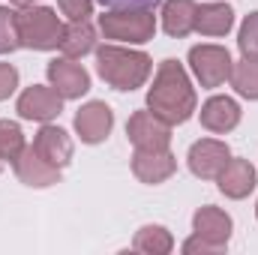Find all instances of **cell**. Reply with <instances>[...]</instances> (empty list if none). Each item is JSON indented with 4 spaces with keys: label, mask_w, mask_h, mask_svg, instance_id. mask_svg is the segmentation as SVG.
I'll return each instance as SVG.
<instances>
[{
    "label": "cell",
    "mask_w": 258,
    "mask_h": 255,
    "mask_svg": "<svg viewBox=\"0 0 258 255\" xmlns=\"http://www.w3.org/2000/svg\"><path fill=\"white\" fill-rule=\"evenodd\" d=\"M147 108L171 126L186 123L195 114V108H198L195 87L189 81V72L174 57H168V60H162L156 66L153 87L147 90Z\"/></svg>",
    "instance_id": "6da1fadb"
},
{
    "label": "cell",
    "mask_w": 258,
    "mask_h": 255,
    "mask_svg": "<svg viewBox=\"0 0 258 255\" xmlns=\"http://www.w3.org/2000/svg\"><path fill=\"white\" fill-rule=\"evenodd\" d=\"M96 72H99V78L108 87L132 93V90L144 87V81L150 78L153 60L144 51H135V48H123V45L108 42V45L96 48Z\"/></svg>",
    "instance_id": "7a4b0ae2"
},
{
    "label": "cell",
    "mask_w": 258,
    "mask_h": 255,
    "mask_svg": "<svg viewBox=\"0 0 258 255\" xmlns=\"http://www.w3.org/2000/svg\"><path fill=\"white\" fill-rule=\"evenodd\" d=\"M15 27H18L21 48H30V51H54V48H60L63 21L48 6H33V3L21 6L15 12Z\"/></svg>",
    "instance_id": "3957f363"
},
{
    "label": "cell",
    "mask_w": 258,
    "mask_h": 255,
    "mask_svg": "<svg viewBox=\"0 0 258 255\" xmlns=\"http://www.w3.org/2000/svg\"><path fill=\"white\" fill-rule=\"evenodd\" d=\"M99 30L111 42L144 45L156 36V15L150 9H108L99 15Z\"/></svg>",
    "instance_id": "277c9868"
},
{
    "label": "cell",
    "mask_w": 258,
    "mask_h": 255,
    "mask_svg": "<svg viewBox=\"0 0 258 255\" xmlns=\"http://www.w3.org/2000/svg\"><path fill=\"white\" fill-rule=\"evenodd\" d=\"M231 54L228 48L222 45H192L189 48V69L198 78L201 87L213 90V87H222L228 78H231Z\"/></svg>",
    "instance_id": "5b68a950"
},
{
    "label": "cell",
    "mask_w": 258,
    "mask_h": 255,
    "mask_svg": "<svg viewBox=\"0 0 258 255\" xmlns=\"http://www.w3.org/2000/svg\"><path fill=\"white\" fill-rule=\"evenodd\" d=\"M126 138L135 150H168L171 147V123L156 117L150 108L135 111L126 123Z\"/></svg>",
    "instance_id": "8992f818"
},
{
    "label": "cell",
    "mask_w": 258,
    "mask_h": 255,
    "mask_svg": "<svg viewBox=\"0 0 258 255\" xmlns=\"http://www.w3.org/2000/svg\"><path fill=\"white\" fill-rule=\"evenodd\" d=\"M15 111L21 120H36V123H51L60 111H63V96L48 84H33L27 87L18 102H15Z\"/></svg>",
    "instance_id": "52a82bcc"
},
{
    "label": "cell",
    "mask_w": 258,
    "mask_h": 255,
    "mask_svg": "<svg viewBox=\"0 0 258 255\" xmlns=\"http://www.w3.org/2000/svg\"><path fill=\"white\" fill-rule=\"evenodd\" d=\"M228 159H231V150L219 138H201V141H195L192 147H189V153H186L189 171H192L195 177H201V180H216Z\"/></svg>",
    "instance_id": "ba28073f"
},
{
    "label": "cell",
    "mask_w": 258,
    "mask_h": 255,
    "mask_svg": "<svg viewBox=\"0 0 258 255\" xmlns=\"http://www.w3.org/2000/svg\"><path fill=\"white\" fill-rule=\"evenodd\" d=\"M12 168H15V177L30 189H48V186L60 183V171H63V168L51 165L48 159H42L36 153V147H24L18 153V159L12 162Z\"/></svg>",
    "instance_id": "9c48e42d"
},
{
    "label": "cell",
    "mask_w": 258,
    "mask_h": 255,
    "mask_svg": "<svg viewBox=\"0 0 258 255\" xmlns=\"http://www.w3.org/2000/svg\"><path fill=\"white\" fill-rule=\"evenodd\" d=\"M111 129H114V111L105 102L93 99V102H87V105L78 108V114H75V132H78V138L84 144H102L111 135Z\"/></svg>",
    "instance_id": "30bf717a"
},
{
    "label": "cell",
    "mask_w": 258,
    "mask_h": 255,
    "mask_svg": "<svg viewBox=\"0 0 258 255\" xmlns=\"http://www.w3.org/2000/svg\"><path fill=\"white\" fill-rule=\"evenodd\" d=\"M45 75H48V84L63 96V99H81L87 90H90V75L81 63H72L69 57L60 60H51L45 66Z\"/></svg>",
    "instance_id": "8fae6325"
},
{
    "label": "cell",
    "mask_w": 258,
    "mask_h": 255,
    "mask_svg": "<svg viewBox=\"0 0 258 255\" xmlns=\"http://www.w3.org/2000/svg\"><path fill=\"white\" fill-rule=\"evenodd\" d=\"M174 171H177V156L171 150H135L132 153V174L147 186L165 183Z\"/></svg>",
    "instance_id": "7c38bea8"
},
{
    "label": "cell",
    "mask_w": 258,
    "mask_h": 255,
    "mask_svg": "<svg viewBox=\"0 0 258 255\" xmlns=\"http://www.w3.org/2000/svg\"><path fill=\"white\" fill-rule=\"evenodd\" d=\"M192 231L198 237H204V240H210V243H216V246H228V240H231V231H234V222H231V216L222 210V207H213V204H204V207H198L192 216Z\"/></svg>",
    "instance_id": "4fadbf2b"
},
{
    "label": "cell",
    "mask_w": 258,
    "mask_h": 255,
    "mask_svg": "<svg viewBox=\"0 0 258 255\" xmlns=\"http://www.w3.org/2000/svg\"><path fill=\"white\" fill-rule=\"evenodd\" d=\"M255 183H258V177H255V168L249 165V159H228L225 168H222L219 177H216L219 192H222L225 198H231V201L246 198L249 192L255 189Z\"/></svg>",
    "instance_id": "5bb4252c"
},
{
    "label": "cell",
    "mask_w": 258,
    "mask_h": 255,
    "mask_svg": "<svg viewBox=\"0 0 258 255\" xmlns=\"http://www.w3.org/2000/svg\"><path fill=\"white\" fill-rule=\"evenodd\" d=\"M33 147H36V153L42 159H48L57 168H66L72 162V138H69L66 129L54 126V123H42L39 126L36 138H33Z\"/></svg>",
    "instance_id": "9a60e30c"
},
{
    "label": "cell",
    "mask_w": 258,
    "mask_h": 255,
    "mask_svg": "<svg viewBox=\"0 0 258 255\" xmlns=\"http://www.w3.org/2000/svg\"><path fill=\"white\" fill-rule=\"evenodd\" d=\"M198 117H201V126L207 129V132L225 135V132H231V129L240 123V105L231 96H210L201 105Z\"/></svg>",
    "instance_id": "2e32d148"
},
{
    "label": "cell",
    "mask_w": 258,
    "mask_h": 255,
    "mask_svg": "<svg viewBox=\"0 0 258 255\" xmlns=\"http://www.w3.org/2000/svg\"><path fill=\"white\" fill-rule=\"evenodd\" d=\"M234 27V9L228 3H201L195 9V33L201 36H225Z\"/></svg>",
    "instance_id": "e0dca14e"
},
{
    "label": "cell",
    "mask_w": 258,
    "mask_h": 255,
    "mask_svg": "<svg viewBox=\"0 0 258 255\" xmlns=\"http://www.w3.org/2000/svg\"><path fill=\"white\" fill-rule=\"evenodd\" d=\"M60 51L69 60H81L84 54L96 51V27L84 18V21H69L63 27V39H60Z\"/></svg>",
    "instance_id": "ac0fdd59"
},
{
    "label": "cell",
    "mask_w": 258,
    "mask_h": 255,
    "mask_svg": "<svg viewBox=\"0 0 258 255\" xmlns=\"http://www.w3.org/2000/svg\"><path fill=\"white\" fill-rule=\"evenodd\" d=\"M195 0H165L162 6V30L174 39H183L195 30Z\"/></svg>",
    "instance_id": "d6986e66"
},
{
    "label": "cell",
    "mask_w": 258,
    "mask_h": 255,
    "mask_svg": "<svg viewBox=\"0 0 258 255\" xmlns=\"http://www.w3.org/2000/svg\"><path fill=\"white\" fill-rule=\"evenodd\" d=\"M132 249L144 255H168L174 249V237H171V231L165 225H141L135 231Z\"/></svg>",
    "instance_id": "ffe728a7"
},
{
    "label": "cell",
    "mask_w": 258,
    "mask_h": 255,
    "mask_svg": "<svg viewBox=\"0 0 258 255\" xmlns=\"http://www.w3.org/2000/svg\"><path fill=\"white\" fill-rule=\"evenodd\" d=\"M231 87L237 90V96L243 99H258V57H240L231 66Z\"/></svg>",
    "instance_id": "44dd1931"
},
{
    "label": "cell",
    "mask_w": 258,
    "mask_h": 255,
    "mask_svg": "<svg viewBox=\"0 0 258 255\" xmlns=\"http://www.w3.org/2000/svg\"><path fill=\"white\" fill-rule=\"evenodd\" d=\"M24 132L12 120H0V162H15L24 150Z\"/></svg>",
    "instance_id": "7402d4cb"
},
{
    "label": "cell",
    "mask_w": 258,
    "mask_h": 255,
    "mask_svg": "<svg viewBox=\"0 0 258 255\" xmlns=\"http://www.w3.org/2000/svg\"><path fill=\"white\" fill-rule=\"evenodd\" d=\"M237 48L243 57H258V12H249L237 30Z\"/></svg>",
    "instance_id": "603a6c76"
},
{
    "label": "cell",
    "mask_w": 258,
    "mask_h": 255,
    "mask_svg": "<svg viewBox=\"0 0 258 255\" xmlns=\"http://www.w3.org/2000/svg\"><path fill=\"white\" fill-rule=\"evenodd\" d=\"M15 48H21L18 27H15V12L9 6H0V54H12Z\"/></svg>",
    "instance_id": "cb8c5ba5"
},
{
    "label": "cell",
    "mask_w": 258,
    "mask_h": 255,
    "mask_svg": "<svg viewBox=\"0 0 258 255\" xmlns=\"http://www.w3.org/2000/svg\"><path fill=\"white\" fill-rule=\"evenodd\" d=\"M57 6L69 21H84L93 12V0H57Z\"/></svg>",
    "instance_id": "d4e9b609"
},
{
    "label": "cell",
    "mask_w": 258,
    "mask_h": 255,
    "mask_svg": "<svg viewBox=\"0 0 258 255\" xmlns=\"http://www.w3.org/2000/svg\"><path fill=\"white\" fill-rule=\"evenodd\" d=\"M18 87V69L12 63H0V102L9 99Z\"/></svg>",
    "instance_id": "484cf974"
},
{
    "label": "cell",
    "mask_w": 258,
    "mask_h": 255,
    "mask_svg": "<svg viewBox=\"0 0 258 255\" xmlns=\"http://www.w3.org/2000/svg\"><path fill=\"white\" fill-rule=\"evenodd\" d=\"M186 255H216V252H225L222 246H216V243H210V240H204V237H198L192 234L189 240H183V246H180Z\"/></svg>",
    "instance_id": "4316f807"
},
{
    "label": "cell",
    "mask_w": 258,
    "mask_h": 255,
    "mask_svg": "<svg viewBox=\"0 0 258 255\" xmlns=\"http://www.w3.org/2000/svg\"><path fill=\"white\" fill-rule=\"evenodd\" d=\"M105 9H153L162 0H99Z\"/></svg>",
    "instance_id": "83f0119b"
},
{
    "label": "cell",
    "mask_w": 258,
    "mask_h": 255,
    "mask_svg": "<svg viewBox=\"0 0 258 255\" xmlns=\"http://www.w3.org/2000/svg\"><path fill=\"white\" fill-rule=\"evenodd\" d=\"M15 6H30V3H39V0H12Z\"/></svg>",
    "instance_id": "f1b7e54d"
},
{
    "label": "cell",
    "mask_w": 258,
    "mask_h": 255,
    "mask_svg": "<svg viewBox=\"0 0 258 255\" xmlns=\"http://www.w3.org/2000/svg\"><path fill=\"white\" fill-rule=\"evenodd\" d=\"M255 219H258V204H255Z\"/></svg>",
    "instance_id": "f546056e"
},
{
    "label": "cell",
    "mask_w": 258,
    "mask_h": 255,
    "mask_svg": "<svg viewBox=\"0 0 258 255\" xmlns=\"http://www.w3.org/2000/svg\"><path fill=\"white\" fill-rule=\"evenodd\" d=\"M0 168H3V162H0Z\"/></svg>",
    "instance_id": "4dcf8cb0"
}]
</instances>
